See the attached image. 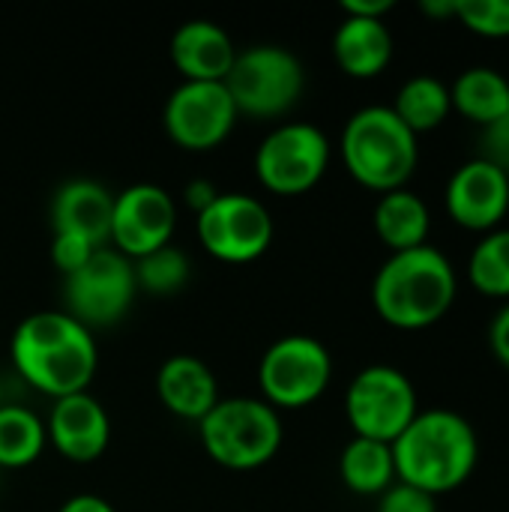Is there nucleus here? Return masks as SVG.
<instances>
[{"instance_id": "c756f323", "label": "nucleus", "mask_w": 509, "mask_h": 512, "mask_svg": "<svg viewBox=\"0 0 509 512\" xmlns=\"http://www.w3.org/2000/svg\"><path fill=\"white\" fill-rule=\"evenodd\" d=\"M483 159L509 174V111L495 123L483 126Z\"/></svg>"}, {"instance_id": "a211bd4d", "label": "nucleus", "mask_w": 509, "mask_h": 512, "mask_svg": "<svg viewBox=\"0 0 509 512\" xmlns=\"http://www.w3.org/2000/svg\"><path fill=\"white\" fill-rule=\"evenodd\" d=\"M156 393L168 414L201 423L219 402V381L204 360L192 354H174L159 366Z\"/></svg>"}, {"instance_id": "f257e3e1", "label": "nucleus", "mask_w": 509, "mask_h": 512, "mask_svg": "<svg viewBox=\"0 0 509 512\" xmlns=\"http://www.w3.org/2000/svg\"><path fill=\"white\" fill-rule=\"evenodd\" d=\"M12 366L36 393L63 399L87 393L99 369L93 330L66 312H33L12 333Z\"/></svg>"}, {"instance_id": "473e14b6", "label": "nucleus", "mask_w": 509, "mask_h": 512, "mask_svg": "<svg viewBox=\"0 0 509 512\" xmlns=\"http://www.w3.org/2000/svg\"><path fill=\"white\" fill-rule=\"evenodd\" d=\"M393 12V0H342V15L351 18H381Z\"/></svg>"}, {"instance_id": "f8f14e48", "label": "nucleus", "mask_w": 509, "mask_h": 512, "mask_svg": "<svg viewBox=\"0 0 509 512\" xmlns=\"http://www.w3.org/2000/svg\"><path fill=\"white\" fill-rule=\"evenodd\" d=\"M237 105L222 81H183L165 102L162 123L168 138L189 153H204L234 132Z\"/></svg>"}, {"instance_id": "a878e982", "label": "nucleus", "mask_w": 509, "mask_h": 512, "mask_svg": "<svg viewBox=\"0 0 509 512\" xmlns=\"http://www.w3.org/2000/svg\"><path fill=\"white\" fill-rule=\"evenodd\" d=\"M132 267H135L138 291H147L153 297H171V294L183 291L192 279V261L174 243L132 261Z\"/></svg>"}, {"instance_id": "f3484780", "label": "nucleus", "mask_w": 509, "mask_h": 512, "mask_svg": "<svg viewBox=\"0 0 509 512\" xmlns=\"http://www.w3.org/2000/svg\"><path fill=\"white\" fill-rule=\"evenodd\" d=\"M114 195L96 180H69L51 198L54 234H72L93 246H105L111 234Z\"/></svg>"}, {"instance_id": "c85d7f7f", "label": "nucleus", "mask_w": 509, "mask_h": 512, "mask_svg": "<svg viewBox=\"0 0 509 512\" xmlns=\"http://www.w3.org/2000/svg\"><path fill=\"white\" fill-rule=\"evenodd\" d=\"M378 512H438V504H435L432 495H426V492L396 480L378 498Z\"/></svg>"}, {"instance_id": "9d476101", "label": "nucleus", "mask_w": 509, "mask_h": 512, "mask_svg": "<svg viewBox=\"0 0 509 512\" xmlns=\"http://www.w3.org/2000/svg\"><path fill=\"white\" fill-rule=\"evenodd\" d=\"M135 294L138 282L132 261L114 252L111 246H102L81 270L63 279V312L87 330L114 327L132 309Z\"/></svg>"}, {"instance_id": "7ed1b4c3", "label": "nucleus", "mask_w": 509, "mask_h": 512, "mask_svg": "<svg viewBox=\"0 0 509 512\" xmlns=\"http://www.w3.org/2000/svg\"><path fill=\"white\" fill-rule=\"evenodd\" d=\"M453 261L435 246L393 252L372 282V303L381 321L396 330H426L456 303Z\"/></svg>"}, {"instance_id": "c9c22d12", "label": "nucleus", "mask_w": 509, "mask_h": 512, "mask_svg": "<svg viewBox=\"0 0 509 512\" xmlns=\"http://www.w3.org/2000/svg\"><path fill=\"white\" fill-rule=\"evenodd\" d=\"M0 408H3V381H0Z\"/></svg>"}, {"instance_id": "9b49d317", "label": "nucleus", "mask_w": 509, "mask_h": 512, "mask_svg": "<svg viewBox=\"0 0 509 512\" xmlns=\"http://www.w3.org/2000/svg\"><path fill=\"white\" fill-rule=\"evenodd\" d=\"M198 240L216 261L249 264L273 243L270 210L246 192H219V198L195 216Z\"/></svg>"}, {"instance_id": "0eeeda50", "label": "nucleus", "mask_w": 509, "mask_h": 512, "mask_svg": "<svg viewBox=\"0 0 509 512\" xmlns=\"http://www.w3.org/2000/svg\"><path fill=\"white\" fill-rule=\"evenodd\" d=\"M333 381V357L324 342L306 333L276 339L258 363V387L267 405L306 408L318 402Z\"/></svg>"}, {"instance_id": "f704fd0d", "label": "nucleus", "mask_w": 509, "mask_h": 512, "mask_svg": "<svg viewBox=\"0 0 509 512\" xmlns=\"http://www.w3.org/2000/svg\"><path fill=\"white\" fill-rule=\"evenodd\" d=\"M420 9L429 18H456V0H423Z\"/></svg>"}, {"instance_id": "2f4dec72", "label": "nucleus", "mask_w": 509, "mask_h": 512, "mask_svg": "<svg viewBox=\"0 0 509 512\" xmlns=\"http://www.w3.org/2000/svg\"><path fill=\"white\" fill-rule=\"evenodd\" d=\"M489 342H492L495 357L509 369V303L495 315V321L489 327Z\"/></svg>"}, {"instance_id": "b1692460", "label": "nucleus", "mask_w": 509, "mask_h": 512, "mask_svg": "<svg viewBox=\"0 0 509 512\" xmlns=\"http://www.w3.org/2000/svg\"><path fill=\"white\" fill-rule=\"evenodd\" d=\"M48 444L45 423L21 405L0 408V471H18L33 465Z\"/></svg>"}, {"instance_id": "39448f33", "label": "nucleus", "mask_w": 509, "mask_h": 512, "mask_svg": "<svg viewBox=\"0 0 509 512\" xmlns=\"http://www.w3.org/2000/svg\"><path fill=\"white\" fill-rule=\"evenodd\" d=\"M204 453L228 471H255L282 447V417L264 399L231 396L198 423Z\"/></svg>"}, {"instance_id": "6e6552de", "label": "nucleus", "mask_w": 509, "mask_h": 512, "mask_svg": "<svg viewBox=\"0 0 509 512\" xmlns=\"http://www.w3.org/2000/svg\"><path fill=\"white\" fill-rule=\"evenodd\" d=\"M330 168V138L303 120L276 126L255 150L258 183L279 195L294 198L312 192Z\"/></svg>"}, {"instance_id": "7c9ffc66", "label": "nucleus", "mask_w": 509, "mask_h": 512, "mask_svg": "<svg viewBox=\"0 0 509 512\" xmlns=\"http://www.w3.org/2000/svg\"><path fill=\"white\" fill-rule=\"evenodd\" d=\"M183 198H186V207H189V210H195V216H198V213H204V210L219 198V189H216L210 180L198 177V180H189V183H186Z\"/></svg>"}, {"instance_id": "72a5a7b5", "label": "nucleus", "mask_w": 509, "mask_h": 512, "mask_svg": "<svg viewBox=\"0 0 509 512\" xmlns=\"http://www.w3.org/2000/svg\"><path fill=\"white\" fill-rule=\"evenodd\" d=\"M57 512H117V510H114L105 498L84 492V495H72L69 501H63V507H60Z\"/></svg>"}, {"instance_id": "4be33fe9", "label": "nucleus", "mask_w": 509, "mask_h": 512, "mask_svg": "<svg viewBox=\"0 0 509 512\" xmlns=\"http://www.w3.org/2000/svg\"><path fill=\"white\" fill-rule=\"evenodd\" d=\"M453 111L489 126L509 111V81L495 66H471L450 84Z\"/></svg>"}, {"instance_id": "bb28decb", "label": "nucleus", "mask_w": 509, "mask_h": 512, "mask_svg": "<svg viewBox=\"0 0 509 512\" xmlns=\"http://www.w3.org/2000/svg\"><path fill=\"white\" fill-rule=\"evenodd\" d=\"M456 18L471 33L489 39L509 36V0H456Z\"/></svg>"}, {"instance_id": "423d86ee", "label": "nucleus", "mask_w": 509, "mask_h": 512, "mask_svg": "<svg viewBox=\"0 0 509 512\" xmlns=\"http://www.w3.org/2000/svg\"><path fill=\"white\" fill-rule=\"evenodd\" d=\"M237 105V114L273 120L285 117L303 96L306 72L294 51L282 45H252L237 51V60L222 81Z\"/></svg>"}, {"instance_id": "4468645a", "label": "nucleus", "mask_w": 509, "mask_h": 512, "mask_svg": "<svg viewBox=\"0 0 509 512\" xmlns=\"http://www.w3.org/2000/svg\"><path fill=\"white\" fill-rule=\"evenodd\" d=\"M444 201L456 225L489 234L509 213V174L477 156L453 171Z\"/></svg>"}, {"instance_id": "ddd939ff", "label": "nucleus", "mask_w": 509, "mask_h": 512, "mask_svg": "<svg viewBox=\"0 0 509 512\" xmlns=\"http://www.w3.org/2000/svg\"><path fill=\"white\" fill-rule=\"evenodd\" d=\"M177 228V204L156 183H135L114 195L108 243L129 261H138L171 243Z\"/></svg>"}, {"instance_id": "412c9836", "label": "nucleus", "mask_w": 509, "mask_h": 512, "mask_svg": "<svg viewBox=\"0 0 509 512\" xmlns=\"http://www.w3.org/2000/svg\"><path fill=\"white\" fill-rule=\"evenodd\" d=\"M339 477L345 489L354 495H384L396 483V462H393V447L372 441V438H351L339 456Z\"/></svg>"}, {"instance_id": "dca6fc26", "label": "nucleus", "mask_w": 509, "mask_h": 512, "mask_svg": "<svg viewBox=\"0 0 509 512\" xmlns=\"http://www.w3.org/2000/svg\"><path fill=\"white\" fill-rule=\"evenodd\" d=\"M168 51L183 81H225L237 60V48L225 27L204 18L180 24Z\"/></svg>"}, {"instance_id": "393cba45", "label": "nucleus", "mask_w": 509, "mask_h": 512, "mask_svg": "<svg viewBox=\"0 0 509 512\" xmlns=\"http://www.w3.org/2000/svg\"><path fill=\"white\" fill-rule=\"evenodd\" d=\"M471 285L492 300H509V228H495L471 252Z\"/></svg>"}, {"instance_id": "2eb2a0df", "label": "nucleus", "mask_w": 509, "mask_h": 512, "mask_svg": "<svg viewBox=\"0 0 509 512\" xmlns=\"http://www.w3.org/2000/svg\"><path fill=\"white\" fill-rule=\"evenodd\" d=\"M45 432H48L51 447L66 462L90 465V462L102 459V453L108 450L111 420H108V411L102 408V402L96 396H90V390H87V393L54 399Z\"/></svg>"}, {"instance_id": "20e7f679", "label": "nucleus", "mask_w": 509, "mask_h": 512, "mask_svg": "<svg viewBox=\"0 0 509 512\" xmlns=\"http://www.w3.org/2000/svg\"><path fill=\"white\" fill-rule=\"evenodd\" d=\"M342 162L348 174L372 192L405 189L417 162V135L396 117L390 105H366L342 129Z\"/></svg>"}, {"instance_id": "f03ea898", "label": "nucleus", "mask_w": 509, "mask_h": 512, "mask_svg": "<svg viewBox=\"0 0 509 512\" xmlns=\"http://www.w3.org/2000/svg\"><path fill=\"white\" fill-rule=\"evenodd\" d=\"M390 447L396 480L432 498L465 486L480 462L474 423L450 408L420 411Z\"/></svg>"}, {"instance_id": "aec40b11", "label": "nucleus", "mask_w": 509, "mask_h": 512, "mask_svg": "<svg viewBox=\"0 0 509 512\" xmlns=\"http://www.w3.org/2000/svg\"><path fill=\"white\" fill-rule=\"evenodd\" d=\"M372 222H375V234L390 252H408V249L426 246L432 213L417 192L396 189L378 198Z\"/></svg>"}, {"instance_id": "cd10ccee", "label": "nucleus", "mask_w": 509, "mask_h": 512, "mask_svg": "<svg viewBox=\"0 0 509 512\" xmlns=\"http://www.w3.org/2000/svg\"><path fill=\"white\" fill-rule=\"evenodd\" d=\"M96 249H102V246H93V243H87L81 237H72V234H54V240H51V261H54V267L66 279L75 270H81Z\"/></svg>"}, {"instance_id": "5701e85b", "label": "nucleus", "mask_w": 509, "mask_h": 512, "mask_svg": "<svg viewBox=\"0 0 509 512\" xmlns=\"http://www.w3.org/2000/svg\"><path fill=\"white\" fill-rule=\"evenodd\" d=\"M390 108L396 111V117L414 135H423V132L438 129L450 117L453 99H450V87L441 78H435V75H414V78H408L399 87L396 102Z\"/></svg>"}, {"instance_id": "1a4fd4ad", "label": "nucleus", "mask_w": 509, "mask_h": 512, "mask_svg": "<svg viewBox=\"0 0 509 512\" xmlns=\"http://www.w3.org/2000/svg\"><path fill=\"white\" fill-rule=\"evenodd\" d=\"M345 414L357 438L393 444L420 414L411 378L387 363L366 366L345 393Z\"/></svg>"}, {"instance_id": "6ab92c4d", "label": "nucleus", "mask_w": 509, "mask_h": 512, "mask_svg": "<svg viewBox=\"0 0 509 512\" xmlns=\"http://www.w3.org/2000/svg\"><path fill=\"white\" fill-rule=\"evenodd\" d=\"M333 57L351 78H378L393 60V33L381 18L345 15L333 33Z\"/></svg>"}]
</instances>
